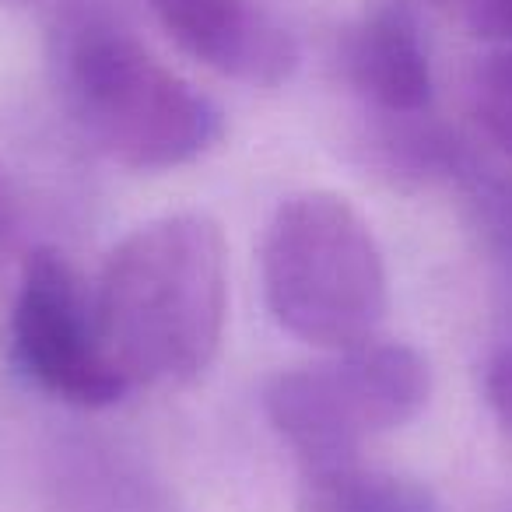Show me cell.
Wrapping results in <instances>:
<instances>
[{"mask_svg": "<svg viewBox=\"0 0 512 512\" xmlns=\"http://www.w3.org/2000/svg\"><path fill=\"white\" fill-rule=\"evenodd\" d=\"M95 323L130 386H190L214 365L228 320V246L204 211L127 232L92 288Z\"/></svg>", "mask_w": 512, "mask_h": 512, "instance_id": "1", "label": "cell"}, {"mask_svg": "<svg viewBox=\"0 0 512 512\" xmlns=\"http://www.w3.org/2000/svg\"><path fill=\"white\" fill-rule=\"evenodd\" d=\"M57 81L81 134L130 172L190 165L225 137V113L211 95L102 15L60 32Z\"/></svg>", "mask_w": 512, "mask_h": 512, "instance_id": "2", "label": "cell"}, {"mask_svg": "<svg viewBox=\"0 0 512 512\" xmlns=\"http://www.w3.org/2000/svg\"><path fill=\"white\" fill-rule=\"evenodd\" d=\"M274 323L323 351L376 341L390 278L376 232L341 193L306 190L278 204L260 246Z\"/></svg>", "mask_w": 512, "mask_h": 512, "instance_id": "3", "label": "cell"}, {"mask_svg": "<svg viewBox=\"0 0 512 512\" xmlns=\"http://www.w3.org/2000/svg\"><path fill=\"white\" fill-rule=\"evenodd\" d=\"M432 397L425 355L369 341L267 379L264 414L306 470L362 460V446L411 425Z\"/></svg>", "mask_w": 512, "mask_h": 512, "instance_id": "4", "label": "cell"}, {"mask_svg": "<svg viewBox=\"0 0 512 512\" xmlns=\"http://www.w3.org/2000/svg\"><path fill=\"white\" fill-rule=\"evenodd\" d=\"M8 337L15 369L53 400L99 411L134 390L102 344L92 292L50 246L25 256Z\"/></svg>", "mask_w": 512, "mask_h": 512, "instance_id": "5", "label": "cell"}, {"mask_svg": "<svg viewBox=\"0 0 512 512\" xmlns=\"http://www.w3.org/2000/svg\"><path fill=\"white\" fill-rule=\"evenodd\" d=\"M183 53L221 78L278 88L299 67L295 36L253 0H144Z\"/></svg>", "mask_w": 512, "mask_h": 512, "instance_id": "6", "label": "cell"}, {"mask_svg": "<svg viewBox=\"0 0 512 512\" xmlns=\"http://www.w3.org/2000/svg\"><path fill=\"white\" fill-rule=\"evenodd\" d=\"M341 67L379 116H421L432 106V60L407 0H386L351 25L341 43Z\"/></svg>", "mask_w": 512, "mask_h": 512, "instance_id": "7", "label": "cell"}, {"mask_svg": "<svg viewBox=\"0 0 512 512\" xmlns=\"http://www.w3.org/2000/svg\"><path fill=\"white\" fill-rule=\"evenodd\" d=\"M299 512H439V502L425 484L355 460L306 470Z\"/></svg>", "mask_w": 512, "mask_h": 512, "instance_id": "8", "label": "cell"}, {"mask_svg": "<svg viewBox=\"0 0 512 512\" xmlns=\"http://www.w3.org/2000/svg\"><path fill=\"white\" fill-rule=\"evenodd\" d=\"M456 190L467 200L470 221L491 260L512 271V176H502L484 158H477L467 176L456 183Z\"/></svg>", "mask_w": 512, "mask_h": 512, "instance_id": "9", "label": "cell"}, {"mask_svg": "<svg viewBox=\"0 0 512 512\" xmlns=\"http://www.w3.org/2000/svg\"><path fill=\"white\" fill-rule=\"evenodd\" d=\"M470 109L481 134L512 162V50L491 53L474 71Z\"/></svg>", "mask_w": 512, "mask_h": 512, "instance_id": "10", "label": "cell"}, {"mask_svg": "<svg viewBox=\"0 0 512 512\" xmlns=\"http://www.w3.org/2000/svg\"><path fill=\"white\" fill-rule=\"evenodd\" d=\"M432 4L467 36L512 50V0H432Z\"/></svg>", "mask_w": 512, "mask_h": 512, "instance_id": "11", "label": "cell"}, {"mask_svg": "<svg viewBox=\"0 0 512 512\" xmlns=\"http://www.w3.org/2000/svg\"><path fill=\"white\" fill-rule=\"evenodd\" d=\"M484 404L498 428L512 439V348L498 351L484 369Z\"/></svg>", "mask_w": 512, "mask_h": 512, "instance_id": "12", "label": "cell"}, {"mask_svg": "<svg viewBox=\"0 0 512 512\" xmlns=\"http://www.w3.org/2000/svg\"><path fill=\"white\" fill-rule=\"evenodd\" d=\"M18 232V200L11 193V186L0 176V249L8 246Z\"/></svg>", "mask_w": 512, "mask_h": 512, "instance_id": "13", "label": "cell"}]
</instances>
